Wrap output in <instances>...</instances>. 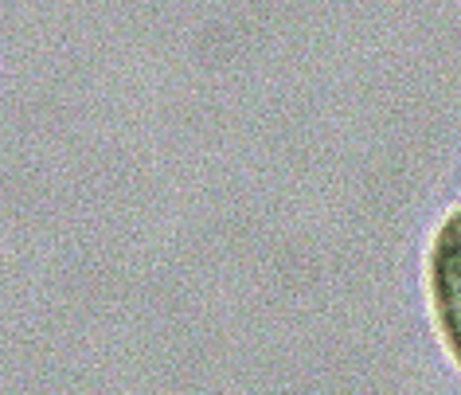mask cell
<instances>
[{
    "mask_svg": "<svg viewBox=\"0 0 461 395\" xmlns=\"http://www.w3.org/2000/svg\"><path fill=\"white\" fill-rule=\"evenodd\" d=\"M422 301L438 348L461 372V200L449 204L422 247Z\"/></svg>",
    "mask_w": 461,
    "mask_h": 395,
    "instance_id": "6da1fadb",
    "label": "cell"
}]
</instances>
